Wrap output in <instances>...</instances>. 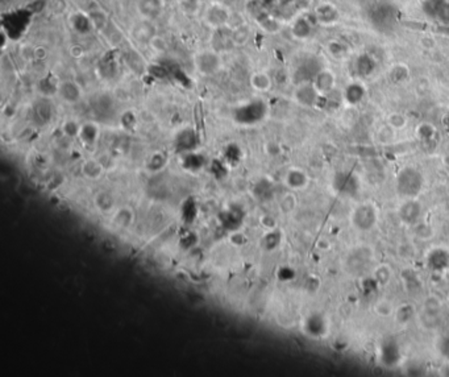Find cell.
<instances>
[{"label": "cell", "instance_id": "cell-1", "mask_svg": "<svg viewBox=\"0 0 449 377\" xmlns=\"http://www.w3.org/2000/svg\"><path fill=\"white\" fill-rule=\"evenodd\" d=\"M423 188V177L414 168H405L399 172L395 181V188L399 196L405 198H415Z\"/></svg>", "mask_w": 449, "mask_h": 377}, {"label": "cell", "instance_id": "cell-2", "mask_svg": "<svg viewBox=\"0 0 449 377\" xmlns=\"http://www.w3.org/2000/svg\"><path fill=\"white\" fill-rule=\"evenodd\" d=\"M378 220V210L373 202H364L353 208L351 214L352 226L359 231H370Z\"/></svg>", "mask_w": 449, "mask_h": 377}, {"label": "cell", "instance_id": "cell-3", "mask_svg": "<svg viewBox=\"0 0 449 377\" xmlns=\"http://www.w3.org/2000/svg\"><path fill=\"white\" fill-rule=\"evenodd\" d=\"M221 66H223V62H221L220 53L212 48L198 52L194 56V68L200 76H215L221 69Z\"/></svg>", "mask_w": 449, "mask_h": 377}, {"label": "cell", "instance_id": "cell-4", "mask_svg": "<svg viewBox=\"0 0 449 377\" xmlns=\"http://www.w3.org/2000/svg\"><path fill=\"white\" fill-rule=\"evenodd\" d=\"M266 115V106L262 100H253L241 106L235 111V120L241 124H256Z\"/></svg>", "mask_w": 449, "mask_h": 377}, {"label": "cell", "instance_id": "cell-5", "mask_svg": "<svg viewBox=\"0 0 449 377\" xmlns=\"http://www.w3.org/2000/svg\"><path fill=\"white\" fill-rule=\"evenodd\" d=\"M232 16H233V14L227 6L220 3H214L208 6V8L204 12V22H207V26L215 30V29L228 26L229 22L232 20Z\"/></svg>", "mask_w": 449, "mask_h": 377}, {"label": "cell", "instance_id": "cell-6", "mask_svg": "<svg viewBox=\"0 0 449 377\" xmlns=\"http://www.w3.org/2000/svg\"><path fill=\"white\" fill-rule=\"evenodd\" d=\"M303 331L314 339L324 338L330 331V320L324 314L312 312L304 319Z\"/></svg>", "mask_w": 449, "mask_h": 377}, {"label": "cell", "instance_id": "cell-7", "mask_svg": "<svg viewBox=\"0 0 449 377\" xmlns=\"http://www.w3.org/2000/svg\"><path fill=\"white\" fill-rule=\"evenodd\" d=\"M373 261V250L369 246H360L356 248L351 254H348L347 268L351 270V273L357 274L365 270Z\"/></svg>", "mask_w": 449, "mask_h": 377}, {"label": "cell", "instance_id": "cell-8", "mask_svg": "<svg viewBox=\"0 0 449 377\" xmlns=\"http://www.w3.org/2000/svg\"><path fill=\"white\" fill-rule=\"evenodd\" d=\"M57 94L67 104H75L82 99V88L75 80H66L58 84Z\"/></svg>", "mask_w": 449, "mask_h": 377}, {"label": "cell", "instance_id": "cell-9", "mask_svg": "<svg viewBox=\"0 0 449 377\" xmlns=\"http://www.w3.org/2000/svg\"><path fill=\"white\" fill-rule=\"evenodd\" d=\"M320 96H322V95L319 94V91L316 90L312 82H306V84H298L297 90H295V94H294L295 100H297L299 104L306 106V107L315 106Z\"/></svg>", "mask_w": 449, "mask_h": 377}, {"label": "cell", "instance_id": "cell-10", "mask_svg": "<svg viewBox=\"0 0 449 377\" xmlns=\"http://www.w3.org/2000/svg\"><path fill=\"white\" fill-rule=\"evenodd\" d=\"M420 214H422V206L414 198H409V200L403 203L402 206L399 207L398 210V215L401 218V220L410 226L417 224L418 220H419Z\"/></svg>", "mask_w": 449, "mask_h": 377}, {"label": "cell", "instance_id": "cell-11", "mask_svg": "<svg viewBox=\"0 0 449 377\" xmlns=\"http://www.w3.org/2000/svg\"><path fill=\"white\" fill-rule=\"evenodd\" d=\"M233 46H236V45L235 41H233L232 29H229L228 26L215 29L214 36H212V49H215L219 53H224V52L232 50Z\"/></svg>", "mask_w": 449, "mask_h": 377}, {"label": "cell", "instance_id": "cell-12", "mask_svg": "<svg viewBox=\"0 0 449 377\" xmlns=\"http://www.w3.org/2000/svg\"><path fill=\"white\" fill-rule=\"evenodd\" d=\"M137 11L145 20H156L163 11L162 0H137Z\"/></svg>", "mask_w": 449, "mask_h": 377}, {"label": "cell", "instance_id": "cell-13", "mask_svg": "<svg viewBox=\"0 0 449 377\" xmlns=\"http://www.w3.org/2000/svg\"><path fill=\"white\" fill-rule=\"evenodd\" d=\"M196 146H198V136H196V134L192 130L186 128V130H181L177 134V138H175V148H177L178 152H194Z\"/></svg>", "mask_w": 449, "mask_h": 377}, {"label": "cell", "instance_id": "cell-14", "mask_svg": "<svg viewBox=\"0 0 449 377\" xmlns=\"http://www.w3.org/2000/svg\"><path fill=\"white\" fill-rule=\"evenodd\" d=\"M156 34V28L153 26V22L145 20V18H142L141 22H138L132 28V36L137 42L149 44Z\"/></svg>", "mask_w": 449, "mask_h": 377}, {"label": "cell", "instance_id": "cell-15", "mask_svg": "<svg viewBox=\"0 0 449 377\" xmlns=\"http://www.w3.org/2000/svg\"><path fill=\"white\" fill-rule=\"evenodd\" d=\"M335 82H336L335 74L331 70L324 69L320 70L318 72V76L312 80V84H314V86H315V88L319 91L320 95L330 94L331 91L333 90V87H335Z\"/></svg>", "mask_w": 449, "mask_h": 377}, {"label": "cell", "instance_id": "cell-16", "mask_svg": "<svg viewBox=\"0 0 449 377\" xmlns=\"http://www.w3.org/2000/svg\"><path fill=\"white\" fill-rule=\"evenodd\" d=\"M70 24H71L72 30L79 34H88L95 29L94 22L90 14H86L83 12H76V14H71Z\"/></svg>", "mask_w": 449, "mask_h": 377}, {"label": "cell", "instance_id": "cell-17", "mask_svg": "<svg viewBox=\"0 0 449 377\" xmlns=\"http://www.w3.org/2000/svg\"><path fill=\"white\" fill-rule=\"evenodd\" d=\"M308 182H310V178H308L307 173L302 169H297V168L290 169L285 176V184L291 190H302L308 185Z\"/></svg>", "mask_w": 449, "mask_h": 377}, {"label": "cell", "instance_id": "cell-18", "mask_svg": "<svg viewBox=\"0 0 449 377\" xmlns=\"http://www.w3.org/2000/svg\"><path fill=\"white\" fill-rule=\"evenodd\" d=\"M80 170H82V174H83L87 180H92L94 181V180H99L103 176V173H104V165L99 160L90 158L86 160L82 164Z\"/></svg>", "mask_w": 449, "mask_h": 377}, {"label": "cell", "instance_id": "cell-19", "mask_svg": "<svg viewBox=\"0 0 449 377\" xmlns=\"http://www.w3.org/2000/svg\"><path fill=\"white\" fill-rule=\"evenodd\" d=\"M78 138L86 146H92L98 142L99 127L95 123H84L80 126V132Z\"/></svg>", "mask_w": 449, "mask_h": 377}, {"label": "cell", "instance_id": "cell-20", "mask_svg": "<svg viewBox=\"0 0 449 377\" xmlns=\"http://www.w3.org/2000/svg\"><path fill=\"white\" fill-rule=\"evenodd\" d=\"M273 80L268 72H256L250 76V86L253 87L256 91L260 92H266L272 88Z\"/></svg>", "mask_w": 449, "mask_h": 377}, {"label": "cell", "instance_id": "cell-21", "mask_svg": "<svg viewBox=\"0 0 449 377\" xmlns=\"http://www.w3.org/2000/svg\"><path fill=\"white\" fill-rule=\"evenodd\" d=\"M344 98L349 104H359L365 98V87L357 82L348 84L344 91Z\"/></svg>", "mask_w": 449, "mask_h": 377}, {"label": "cell", "instance_id": "cell-22", "mask_svg": "<svg viewBox=\"0 0 449 377\" xmlns=\"http://www.w3.org/2000/svg\"><path fill=\"white\" fill-rule=\"evenodd\" d=\"M112 220L119 228H128L134 220L133 211L130 210L129 207H120L113 214Z\"/></svg>", "mask_w": 449, "mask_h": 377}, {"label": "cell", "instance_id": "cell-23", "mask_svg": "<svg viewBox=\"0 0 449 377\" xmlns=\"http://www.w3.org/2000/svg\"><path fill=\"white\" fill-rule=\"evenodd\" d=\"M291 33H293V36L295 37V38H298V40H304V38H307V37L311 36L312 33L311 22L304 18H298L297 22H294L293 26H291Z\"/></svg>", "mask_w": 449, "mask_h": 377}, {"label": "cell", "instance_id": "cell-24", "mask_svg": "<svg viewBox=\"0 0 449 377\" xmlns=\"http://www.w3.org/2000/svg\"><path fill=\"white\" fill-rule=\"evenodd\" d=\"M94 203L100 211L108 212L115 206V200H113L112 194H109L108 192H99L94 196Z\"/></svg>", "mask_w": 449, "mask_h": 377}, {"label": "cell", "instance_id": "cell-25", "mask_svg": "<svg viewBox=\"0 0 449 377\" xmlns=\"http://www.w3.org/2000/svg\"><path fill=\"white\" fill-rule=\"evenodd\" d=\"M297 204H298V200H297V196H295V194H293V192H286V194H283V196H281V200H279V203H278V207L282 214L289 215V214H293L294 211H295V208H297Z\"/></svg>", "mask_w": 449, "mask_h": 377}, {"label": "cell", "instance_id": "cell-26", "mask_svg": "<svg viewBox=\"0 0 449 377\" xmlns=\"http://www.w3.org/2000/svg\"><path fill=\"white\" fill-rule=\"evenodd\" d=\"M273 185L268 180H261L253 188V196L260 200H268L272 196Z\"/></svg>", "mask_w": 449, "mask_h": 377}, {"label": "cell", "instance_id": "cell-27", "mask_svg": "<svg viewBox=\"0 0 449 377\" xmlns=\"http://www.w3.org/2000/svg\"><path fill=\"white\" fill-rule=\"evenodd\" d=\"M183 166L190 172H196L202 169L203 166V157L198 153L194 152H188L185 153V156H183Z\"/></svg>", "mask_w": 449, "mask_h": 377}, {"label": "cell", "instance_id": "cell-28", "mask_svg": "<svg viewBox=\"0 0 449 377\" xmlns=\"http://www.w3.org/2000/svg\"><path fill=\"white\" fill-rule=\"evenodd\" d=\"M232 34H233V41H235L236 46L244 45V44L248 42L250 37L249 26L246 24H240V26L232 28Z\"/></svg>", "mask_w": 449, "mask_h": 377}, {"label": "cell", "instance_id": "cell-29", "mask_svg": "<svg viewBox=\"0 0 449 377\" xmlns=\"http://www.w3.org/2000/svg\"><path fill=\"white\" fill-rule=\"evenodd\" d=\"M281 242H282V235H281V232L277 231V230H270V231L264 236V239H262V246H264L265 250H273L281 244Z\"/></svg>", "mask_w": 449, "mask_h": 377}, {"label": "cell", "instance_id": "cell-30", "mask_svg": "<svg viewBox=\"0 0 449 377\" xmlns=\"http://www.w3.org/2000/svg\"><path fill=\"white\" fill-rule=\"evenodd\" d=\"M336 18V11H335V8L332 6H320L316 10V18L319 22H324V24H330V22H335Z\"/></svg>", "mask_w": 449, "mask_h": 377}, {"label": "cell", "instance_id": "cell-31", "mask_svg": "<svg viewBox=\"0 0 449 377\" xmlns=\"http://www.w3.org/2000/svg\"><path fill=\"white\" fill-rule=\"evenodd\" d=\"M165 165H166V157H165V154L157 152L149 157L148 162H146V169H149L150 173H157L161 169H163Z\"/></svg>", "mask_w": 449, "mask_h": 377}, {"label": "cell", "instance_id": "cell-32", "mask_svg": "<svg viewBox=\"0 0 449 377\" xmlns=\"http://www.w3.org/2000/svg\"><path fill=\"white\" fill-rule=\"evenodd\" d=\"M394 316L397 319V322L407 323L415 316V312H414V308L411 304H402V306L395 308Z\"/></svg>", "mask_w": 449, "mask_h": 377}, {"label": "cell", "instance_id": "cell-33", "mask_svg": "<svg viewBox=\"0 0 449 377\" xmlns=\"http://www.w3.org/2000/svg\"><path fill=\"white\" fill-rule=\"evenodd\" d=\"M373 278L380 285H388L391 280V269L389 265H378L373 272Z\"/></svg>", "mask_w": 449, "mask_h": 377}, {"label": "cell", "instance_id": "cell-34", "mask_svg": "<svg viewBox=\"0 0 449 377\" xmlns=\"http://www.w3.org/2000/svg\"><path fill=\"white\" fill-rule=\"evenodd\" d=\"M221 216L224 218V219H223V224H224L225 228L232 230V231H235V230L240 226V222H241V216H240L236 211L232 210V208L229 211L223 212Z\"/></svg>", "mask_w": 449, "mask_h": 377}, {"label": "cell", "instance_id": "cell-35", "mask_svg": "<svg viewBox=\"0 0 449 377\" xmlns=\"http://www.w3.org/2000/svg\"><path fill=\"white\" fill-rule=\"evenodd\" d=\"M434 14L444 24L449 22V2H438L434 6Z\"/></svg>", "mask_w": 449, "mask_h": 377}, {"label": "cell", "instance_id": "cell-36", "mask_svg": "<svg viewBox=\"0 0 449 377\" xmlns=\"http://www.w3.org/2000/svg\"><path fill=\"white\" fill-rule=\"evenodd\" d=\"M224 160L225 162L231 164V165H237L241 160V149L236 144H229L225 148Z\"/></svg>", "mask_w": 449, "mask_h": 377}, {"label": "cell", "instance_id": "cell-37", "mask_svg": "<svg viewBox=\"0 0 449 377\" xmlns=\"http://www.w3.org/2000/svg\"><path fill=\"white\" fill-rule=\"evenodd\" d=\"M376 68V64L369 56H361L357 60V70L361 76H369Z\"/></svg>", "mask_w": 449, "mask_h": 377}, {"label": "cell", "instance_id": "cell-38", "mask_svg": "<svg viewBox=\"0 0 449 377\" xmlns=\"http://www.w3.org/2000/svg\"><path fill=\"white\" fill-rule=\"evenodd\" d=\"M373 308L377 316H385V318L393 316L395 312L394 306H393L391 302L388 301V300H381V301H378L376 304H374Z\"/></svg>", "mask_w": 449, "mask_h": 377}, {"label": "cell", "instance_id": "cell-39", "mask_svg": "<svg viewBox=\"0 0 449 377\" xmlns=\"http://www.w3.org/2000/svg\"><path fill=\"white\" fill-rule=\"evenodd\" d=\"M62 132L67 138H78L80 132V124H78V122L75 120H66L65 123L62 124Z\"/></svg>", "mask_w": 449, "mask_h": 377}, {"label": "cell", "instance_id": "cell-40", "mask_svg": "<svg viewBox=\"0 0 449 377\" xmlns=\"http://www.w3.org/2000/svg\"><path fill=\"white\" fill-rule=\"evenodd\" d=\"M36 115L41 122H47L51 115V107L47 104L46 100H41L36 107Z\"/></svg>", "mask_w": 449, "mask_h": 377}, {"label": "cell", "instance_id": "cell-41", "mask_svg": "<svg viewBox=\"0 0 449 377\" xmlns=\"http://www.w3.org/2000/svg\"><path fill=\"white\" fill-rule=\"evenodd\" d=\"M415 234L420 239H431L434 238V228L428 224H415Z\"/></svg>", "mask_w": 449, "mask_h": 377}, {"label": "cell", "instance_id": "cell-42", "mask_svg": "<svg viewBox=\"0 0 449 377\" xmlns=\"http://www.w3.org/2000/svg\"><path fill=\"white\" fill-rule=\"evenodd\" d=\"M389 124L393 128H395V130H402L406 124H407V119L403 115H401V114H393L389 118Z\"/></svg>", "mask_w": 449, "mask_h": 377}, {"label": "cell", "instance_id": "cell-43", "mask_svg": "<svg viewBox=\"0 0 449 377\" xmlns=\"http://www.w3.org/2000/svg\"><path fill=\"white\" fill-rule=\"evenodd\" d=\"M211 172L216 178H223L227 174V169H225V164L221 162L220 160H214L212 161V165H211Z\"/></svg>", "mask_w": 449, "mask_h": 377}, {"label": "cell", "instance_id": "cell-44", "mask_svg": "<svg viewBox=\"0 0 449 377\" xmlns=\"http://www.w3.org/2000/svg\"><path fill=\"white\" fill-rule=\"evenodd\" d=\"M121 123H123V126L127 128V130H133L134 126L137 124V119H136V116L133 115V112L128 111V112L124 114L123 118H121Z\"/></svg>", "mask_w": 449, "mask_h": 377}, {"label": "cell", "instance_id": "cell-45", "mask_svg": "<svg viewBox=\"0 0 449 377\" xmlns=\"http://www.w3.org/2000/svg\"><path fill=\"white\" fill-rule=\"evenodd\" d=\"M149 45H150L156 52H159V53H161V52H165V49H166V41H165L163 37L158 36V34H156V36L153 37V40L149 42Z\"/></svg>", "mask_w": 449, "mask_h": 377}, {"label": "cell", "instance_id": "cell-46", "mask_svg": "<svg viewBox=\"0 0 449 377\" xmlns=\"http://www.w3.org/2000/svg\"><path fill=\"white\" fill-rule=\"evenodd\" d=\"M261 226L269 230V231L275 230L277 228V219L272 215H264V216H261Z\"/></svg>", "mask_w": 449, "mask_h": 377}, {"label": "cell", "instance_id": "cell-47", "mask_svg": "<svg viewBox=\"0 0 449 377\" xmlns=\"http://www.w3.org/2000/svg\"><path fill=\"white\" fill-rule=\"evenodd\" d=\"M418 134H419L422 138H430L434 134V128L430 126V124H422L419 128H418Z\"/></svg>", "mask_w": 449, "mask_h": 377}, {"label": "cell", "instance_id": "cell-48", "mask_svg": "<svg viewBox=\"0 0 449 377\" xmlns=\"http://www.w3.org/2000/svg\"><path fill=\"white\" fill-rule=\"evenodd\" d=\"M246 242L244 234H239V232H233L231 234V243L236 246H241Z\"/></svg>", "mask_w": 449, "mask_h": 377}, {"label": "cell", "instance_id": "cell-49", "mask_svg": "<svg viewBox=\"0 0 449 377\" xmlns=\"http://www.w3.org/2000/svg\"><path fill=\"white\" fill-rule=\"evenodd\" d=\"M0 36H1V49H5V48H7L8 41H9V34L5 32V28H1Z\"/></svg>", "mask_w": 449, "mask_h": 377}]
</instances>
